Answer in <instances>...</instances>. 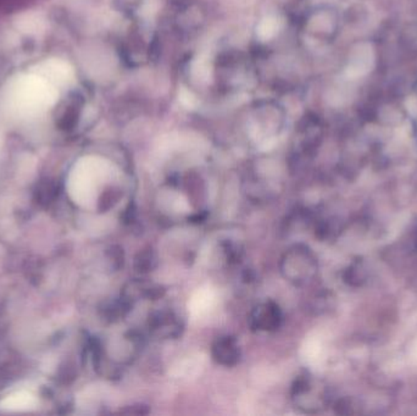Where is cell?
Segmentation results:
<instances>
[{
  "label": "cell",
  "instance_id": "1",
  "mask_svg": "<svg viewBox=\"0 0 417 416\" xmlns=\"http://www.w3.org/2000/svg\"><path fill=\"white\" fill-rule=\"evenodd\" d=\"M56 98V87L36 74L20 76L9 91V103L24 115L41 113L54 104Z\"/></svg>",
  "mask_w": 417,
  "mask_h": 416
},
{
  "label": "cell",
  "instance_id": "2",
  "mask_svg": "<svg viewBox=\"0 0 417 416\" xmlns=\"http://www.w3.org/2000/svg\"><path fill=\"white\" fill-rule=\"evenodd\" d=\"M280 271L286 281L296 286L308 282L315 272V262L309 249L301 244L291 247L281 258Z\"/></svg>",
  "mask_w": 417,
  "mask_h": 416
},
{
  "label": "cell",
  "instance_id": "3",
  "mask_svg": "<svg viewBox=\"0 0 417 416\" xmlns=\"http://www.w3.org/2000/svg\"><path fill=\"white\" fill-rule=\"evenodd\" d=\"M148 329L153 337L169 341L181 337L184 330V322L177 312L170 309H161L149 314Z\"/></svg>",
  "mask_w": 417,
  "mask_h": 416
},
{
  "label": "cell",
  "instance_id": "4",
  "mask_svg": "<svg viewBox=\"0 0 417 416\" xmlns=\"http://www.w3.org/2000/svg\"><path fill=\"white\" fill-rule=\"evenodd\" d=\"M283 322V314L280 305L273 300H267L260 303L251 310L248 324L253 331L273 332L280 329Z\"/></svg>",
  "mask_w": 417,
  "mask_h": 416
},
{
  "label": "cell",
  "instance_id": "5",
  "mask_svg": "<svg viewBox=\"0 0 417 416\" xmlns=\"http://www.w3.org/2000/svg\"><path fill=\"white\" fill-rule=\"evenodd\" d=\"M211 357L213 362L221 367H233L238 365L242 358V352L237 338L233 336L217 337L211 346Z\"/></svg>",
  "mask_w": 417,
  "mask_h": 416
},
{
  "label": "cell",
  "instance_id": "6",
  "mask_svg": "<svg viewBox=\"0 0 417 416\" xmlns=\"http://www.w3.org/2000/svg\"><path fill=\"white\" fill-rule=\"evenodd\" d=\"M165 294V288L149 282L146 279H134L126 282L125 287L122 289L121 297L129 303L134 305L138 300H158L163 298Z\"/></svg>",
  "mask_w": 417,
  "mask_h": 416
},
{
  "label": "cell",
  "instance_id": "7",
  "mask_svg": "<svg viewBox=\"0 0 417 416\" xmlns=\"http://www.w3.org/2000/svg\"><path fill=\"white\" fill-rule=\"evenodd\" d=\"M34 74L46 79V82L56 86L66 84L71 79V70L66 63H64L59 59H51L46 60L43 63L38 64Z\"/></svg>",
  "mask_w": 417,
  "mask_h": 416
},
{
  "label": "cell",
  "instance_id": "8",
  "mask_svg": "<svg viewBox=\"0 0 417 416\" xmlns=\"http://www.w3.org/2000/svg\"><path fill=\"white\" fill-rule=\"evenodd\" d=\"M37 405L34 395L27 392H16L0 402V410L3 412H29Z\"/></svg>",
  "mask_w": 417,
  "mask_h": 416
},
{
  "label": "cell",
  "instance_id": "9",
  "mask_svg": "<svg viewBox=\"0 0 417 416\" xmlns=\"http://www.w3.org/2000/svg\"><path fill=\"white\" fill-rule=\"evenodd\" d=\"M134 267L138 274L146 275L151 274L158 267V255L151 247H146L138 252L134 257Z\"/></svg>",
  "mask_w": 417,
  "mask_h": 416
},
{
  "label": "cell",
  "instance_id": "10",
  "mask_svg": "<svg viewBox=\"0 0 417 416\" xmlns=\"http://www.w3.org/2000/svg\"><path fill=\"white\" fill-rule=\"evenodd\" d=\"M373 63V53L370 46H365V49L360 48L356 53L355 60L351 63V72L355 76H361L366 74L367 71L371 69Z\"/></svg>",
  "mask_w": 417,
  "mask_h": 416
},
{
  "label": "cell",
  "instance_id": "11",
  "mask_svg": "<svg viewBox=\"0 0 417 416\" xmlns=\"http://www.w3.org/2000/svg\"><path fill=\"white\" fill-rule=\"evenodd\" d=\"M222 249L225 253L226 259L230 264H238L241 262L244 255V249L242 246H239L238 243L227 239V241L222 243Z\"/></svg>",
  "mask_w": 417,
  "mask_h": 416
},
{
  "label": "cell",
  "instance_id": "12",
  "mask_svg": "<svg viewBox=\"0 0 417 416\" xmlns=\"http://www.w3.org/2000/svg\"><path fill=\"white\" fill-rule=\"evenodd\" d=\"M122 412L131 414V415H146V414L149 412V409L146 405L138 404V405H129V407H126L125 410H122Z\"/></svg>",
  "mask_w": 417,
  "mask_h": 416
}]
</instances>
